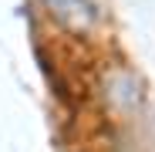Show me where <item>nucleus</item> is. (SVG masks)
I'll return each mask as SVG.
<instances>
[{"mask_svg": "<svg viewBox=\"0 0 155 152\" xmlns=\"http://www.w3.org/2000/svg\"><path fill=\"white\" fill-rule=\"evenodd\" d=\"M41 4H44V10L54 17L61 27H68L74 34L91 31L98 24V17H101V10H98L94 0H41Z\"/></svg>", "mask_w": 155, "mask_h": 152, "instance_id": "1", "label": "nucleus"}]
</instances>
